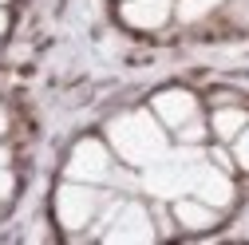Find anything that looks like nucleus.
Segmentation results:
<instances>
[{
	"label": "nucleus",
	"mask_w": 249,
	"mask_h": 245,
	"mask_svg": "<svg viewBox=\"0 0 249 245\" xmlns=\"http://www.w3.org/2000/svg\"><path fill=\"white\" fill-rule=\"evenodd\" d=\"M4 28H8V16H4V12H0V32H4Z\"/></svg>",
	"instance_id": "18"
},
{
	"label": "nucleus",
	"mask_w": 249,
	"mask_h": 245,
	"mask_svg": "<svg viewBox=\"0 0 249 245\" xmlns=\"http://www.w3.org/2000/svg\"><path fill=\"white\" fill-rule=\"evenodd\" d=\"M4 131H8V111L0 107V135H4Z\"/></svg>",
	"instance_id": "16"
},
{
	"label": "nucleus",
	"mask_w": 249,
	"mask_h": 245,
	"mask_svg": "<svg viewBox=\"0 0 249 245\" xmlns=\"http://www.w3.org/2000/svg\"><path fill=\"white\" fill-rule=\"evenodd\" d=\"M150 111L159 115V122L166 131H178L190 119H198V99L190 95V91H182V87H170V91H159V95H154Z\"/></svg>",
	"instance_id": "6"
},
{
	"label": "nucleus",
	"mask_w": 249,
	"mask_h": 245,
	"mask_svg": "<svg viewBox=\"0 0 249 245\" xmlns=\"http://www.w3.org/2000/svg\"><path fill=\"white\" fill-rule=\"evenodd\" d=\"M194 198H202V202H210L213 210H226L230 202H233V182H230V174L222 170V166H213V162H198V170H194V190H190Z\"/></svg>",
	"instance_id": "7"
},
{
	"label": "nucleus",
	"mask_w": 249,
	"mask_h": 245,
	"mask_svg": "<svg viewBox=\"0 0 249 245\" xmlns=\"http://www.w3.org/2000/svg\"><path fill=\"white\" fill-rule=\"evenodd\" d=\"M99 206H103V198H99V190L91 186V182H75V178H68L64 186L55 190V218H59V226H64L68 233H83V229H91Z\"/></svg>",
	"instance_id": "3"
},
{
	"label": "nucleus",
	"mask_w": 249,
	"mask_h": 245,
	"mask_svg": "<svg viewBox=\"0 0 249 245\" xmlns=\"http://www.w3.org/2000/svg\"><path fill=\"white\" fill-rule=\"evenodd\" d=\"M0 166H8V150L4 146H0Z\"/></svg>",
	"instance_id": "17"
},
{
	"label": "nucleus",
	"mask_w": 249,
	"mask_h": 245,
	"mask_svg": "<svg viewBox=\"0 0 249 245\" xmlns=\"http://www.w3.org/2000/svg\"><path fill=\"white\" fill-rule=\"evenodd\" d=\"M154 237H159V229L150 222V210L139 206V202H119L111 226L103 229V241H111V245H123V241L142 245V241H154Z\"/></svg>",
	"instance_id": "4"
},
{
	"label": "nucleus",
	"mask_w": 249,
	"mask_h": 245,
	"mask_svg": "<svg viewBox=\"0 0 249 245\" xmlns=\"http://www.w3.org/2000/svg\"><path fill=\"white\" fill-rule=\"evenodd\" d=\"M12 190H16V178H12L4 166H0V206H4V202L12 198Z\"/></svg>",
	"instance_id": "14"
},
{
	"label": "nucleus",
	"mask_w": 249,
	"mask_h": 245,
	"mask_svg": "<svg viewBox=\"0 0 249 245\" xmlns=\"http://www.w3.org/2000/svg\"><path fill=\"white\" fill-rule=\"evenodd\" d=\"M233 162H237L241 170H249V122H245V131L233 139Z\"/></svg>",
	"instance_id": "12"
},
{
	"label": "nucleus",
	"mask_w": 249,
	"mask_h": 245,
	"mask_svg": "<svg viewBox=\"0 0 249 245\" xmlns=\"http://www.w3.org/2000/svg\"><path fill=\"white\" fill-rule=\"evenodd\" d=\"M202 162V150H194L190 142H186L182 150H166L162 158H154L150 166H142V190L154 194V198H182V194H190L194 190V170Z\"/></svg>",
	"instance_id": "2"
},
{
	"label": "nucleus",
	"mask_w": 249,
	"mask_h": 245,
	"mask_svg": "<svg viewBox=\"0 0 249 245\" xmlns=\"http://www.w3.org/2000/svg\"><path fill=\"white\" fill-rule=\"evenodd\" d=\"M230 12H233V20H237V24H249V0H233Z\"/></svg>",
	"instance_id": "15"
},
{
	"label": "nucleus",
	"mask_w": 249,
	"mask_h": 245,
	"mask_svg": "<svg viewBox=\"0 0 249 245\" xmlns=\"http://www.w3.org/2000/svg\"><path fill=\"white\" fill-rule=\"evenodd\" d=\"M107 142L127 166H150L166 155V127L154 111H127L107 122Z\"/></svg>",
	"instance_id": "1"
},
{
	"label": "nucleus",
	"mask_w": 249,
	"mask_h": 245,
	"mask_svg": "<svg viewBox=\"0 0 249 245\" xmlns=\"http://www.w3.org/2000/svg\"><path fill=\"white\" fill-rule=\"evenodd\" d=\"M174 16V0H123V20L139 32H154Z\"/></svg>",
	"instance_id": "8"
},
{
	"label": "nucleus",
	"mask_w": 249,
	"mask_h": 245,
	"mask_svg": "<svg viewBox=\"0 0 249 245\" xmlns=\"http://www.w3.org/2000/svg\"><path fill=\"white\" fill-rule=\"evenodd\" d=\"M222 0H178L174 4V12H178V20H186V24H194V20H202V16H210Z\"/></svg>",
	"instance_id": "11"
},
{
	"label": "nucleus",
	"mask_w": 249,
	"mask_h": 245,
	"mask_svg": "<svg viewBox=\"0 0 249 245\" xmlns=\"http://www.w3.org/2000/svg\"><path fill=\"white\" fill-rule=\"evenodd\" d=\"M178 139H182V142H190V146L202 142V139H206V122H202V119H190L186 127H178Z\"/></svg>",
	"instance_id": "13"
},
{
	"label": "nucleus",
	"mask_w": 249,
	"mask_h": 245,
	"mask_svg": "<svg viewBox=\"0 0 249 245\" xmlns=\"http://www.w3.org/2000/svg\"><path fill=\"white\" fill-rule=\"evenodd\" d=\"M111 174H115L111 150H107L99 139H83V142H75L71 158H68V178H75V182H91V186H103V182H111Z\"/></svg>",
	"instance_id": "5"
},
{
	"label": "nucleus",
	"mask_w": 249,
	"mask_h": 245,
	"mask_svg": "<svg viewBox=\"0 0 249 245\" xmlns=\"http://www.w3.org/2000/svg\"><path fill=\"white\" fill-rule=\"evenodd\" d=\"M245 122H249V115H245L241 107H217L213 119H210V127H213V135L222 139V142H233V139L245 131Z\"/></svg>",
	"instance_id": "10"
},
{
	"label": "nucleus",
	"mask_w": 249,
	"mask_h": 245,
	"mask_svg": "<svg viewBox=\"0 0 249 245\" xmlns=\"http://www.w3.org/2000/svg\"><path fill=\"white\" fill-rule=\"evenodd\" d=\"M174 222L182 226V229H213L217 226V210L210 206V202H202V198H194V194H182V198H174Z\"/></svg>",
	"instance_id": "9"
},
{
	"label": "nucleus",
	"mask_w": 249,
	"mask_h": 245,
	"mask_svg": "<svg viewBox=\"0 0 249 245\" xmlns=\"http://www.w3.org/2000/svg\"><path fill=\"white\" fill-rule=\"evenodd\" d=\"M0 4H4V0H0Z\"/></svg>",
	"instance_id": "19"
}]
</instances>
